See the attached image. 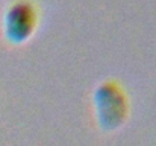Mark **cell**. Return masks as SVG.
I'll return each instance as SVG.
<instances>
[{"mask_svg": "<svg viewBox=\"0 0 156 146\" xmlns=\"http://www.w3.org/2000/svg\"><path fill=\"white\" fill-rule=\"evenodd\" d=\"M40 12L32 0H12L3 11L2 31L11 44H23L37 32Z\"/></svg>", "mask_w": 156, "mask_h": 146, "instance_id": "cell-2", "label": "cell"}, {"mask_svg": "<svg viewBox=\"0 0 156 146\" xmlns=\"http://www.w3.org/2000/svg\"><path fill=\"white\" fill-rule=\"evenodd\" d=\"M93 110L99 128L105 133L120 129L129 117V97L118 81L105 79L91 95Z\"/></svg>", "mask_w": 156, "mask_h": 146, "instance_id": "cell-1", "label": "cell"}]
</instances>
